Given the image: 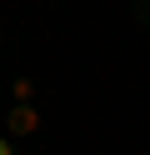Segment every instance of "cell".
<instances>
[{
    "label": "cell",
    "mask_w": 150,
    "mask_h": 155,
    "mask_svg": "<svg viewBox=\"0 0 150 155\" xmlns=\"http://www.w3.org/2000/svg\"><path fill=\"white\" fill-rule=\"evenodd\" d=\"M35 130H40V110H35L30 100H15V105H10V115H5V135H15V140H20V135H35Z\"/></svg>",
    "instance_id": "6da1fadb"
},
{
    "label": "cell",
    "mask_w": 150,
    "mask_h": 155,
    "mask_svg": "<svg viewBox=\"0 0 150 155\" xmlns=\"http://www.w3.org/2000/svg\"><path fill=\"white\" fill-rule=\"evenodd\" d=\"M130 15H135V25L150 30V0H130Z\"/></svg>",
    "instance_id": "7a4b0ae2"
},
{
    "label": "cell",
    "mask_w": 150,
    "mask_h": 155,
    "mask_svg": "<svg viewBox=\"0 0 150 155\" xmlns=\"http://www.w3.org/2000/svg\"><path fill=\"white\" fill-rule=\"evenodd\" d=\"M0 155H20V145H15V135H5V130H0Z\"/></svg>",
    "instance_id": "3957f363"
},
{
    "label": "cell",
    "mask_w": 150,
    "mask_h": 155,
    "mask_svg": "<svg viewBox=\"0 0 150 155\" xmlns=\"http://www.w3.org/2000/svg\"><path fill=\"white\" fill-rule=\"evenodd\" d=\"M15 100H35V85H30V80H15Z\"/></svg>",
    "instance_id": "277c9868"
},
{
    "label": "cell",
    "mask_w": 150,
    "mask_h": 155,
    "mask_svg": "<svg viewBox=\"0 0 150 155\" xmlns=\"http://www.w3.org/2000/svg\"><path fill=\"white\" fill-rule=\"evenodd\" d=\"M45 5H65V0H45Z\"/></svg>",
    "instance_id": "5b68a950"
}]
</instances>
